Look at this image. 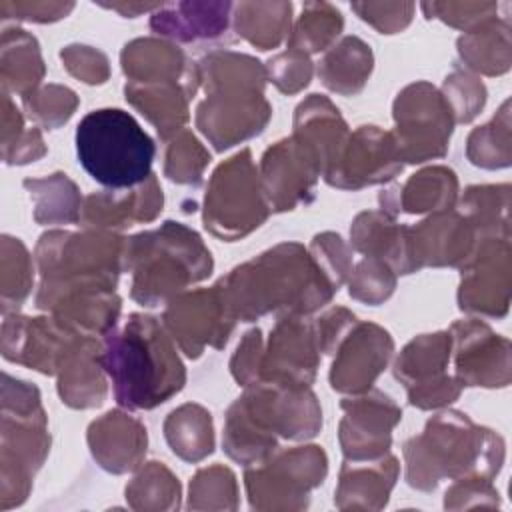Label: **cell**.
<instances>
[{
	"label": "cell",
	"instance_id": "cell-43",
	"mask_svg": "<svg viewBox=\"0 0 512 512\" xmlns=\"http://www.w3.org/2000/svg\"><path fill=\"white\" fill-rule=\"evenodd\" d=\"M466 154L480 168L496 170L510 166V100L502 102L498 114L488 124L470 132Z\"/></svg>",
	"mask_w": 512,
	"mask_h": 512
},
{
	"label": "cell",
	"instance_id": "cell-31",
	"mask_svg": "<svg viewBox=\"0 0 512 512\" xmlns=\"http://www.w3.org/2000/svg\"><path fill=\"white\" fill-rule=\"evenodd\" d=\"M350 244L356 252L384 260L396 274H412L408 256V226L384 210H368L354 218Z\"/></svg>",
	"mask_w": 512,
	"mask_h": 512
},
{
	"label": "cell",
	"instance_id": "cell-62",
	"mask_svg": "<svg viewBox=\"0 0 512 512\" xmlns=\"http://www.w3.org/2000/svg\"><path fill=\"white\" fill-rule=\"evenodd\" d=\"M24 118L10 100V94H2V150L10 148L24 134Z\"/></svg>",
	"mask_w": 512,
	"mask_h": 512
},
{
	"label": "cell",
	"instance_id": "cell-21",
	"mask_svg": "<svg viewBox=\"0 0 512 512\" xmlns=\"http://www.w3.org/2000/svg\"><path fill=\"white\" fill-rule=\"evenodd\" d=\"M74 334L78 332L60 324L54 316L26 318L6 314L0 348L6 360L50 376L58 372L64 350Z\"/></svg>",
	"mask_w": 512,
	"mask_h": 512
},
{
	"label": "cell",
	"instance_id": "cell-35",
	"mask_svg": "<svg viewBox=\"0 0 512 512\" xmlns=\"http://www.w3.org/2000/svg\"><path fill=\"white\" fill-rule=\"evenodd\" d=\"M0 76L4 92L26 96L40 86L44 78V62L38 40L22 28L2 30Z\"/></svg>",
	"mask_w": 512,
	"mask_h": 512
},
{
	"label": "cell",
	"instance_id": "cell-6",
	"mask_svg": "<svg viewBox=\"0 0 512 512\" xmlns=\"http://www.w3.org/2000/svg\"><path fill=\"white\" fill-rule=\"evenodd\" d=\"M214 260L200 234L168 220L156 230L128 238L126 270L130 296L142 306H158L212 274Z\"/></svg>",
	"mask_w": 512,
	"mask_h": 512
},
{
	"label": "cell",
	"instance_id": "cell-39",
	"mask_svg": "<svg viewBox=\"0 0 512 512\" xmlns=\"http://www.w3.org/2000/svg\"><path fill=\"white\" fill-rule=\"evenodd\" d=\"M234 30L258 50L276 48L290 32V2H240L232 12Z\"/></svg>",
	"mask_w": 512,
	"mask_h": 512
},
{
	"label": "cell",
	"instance_id": "cell-7",
	"mask_svg": "<svg viewBox=\"0 0 512 512\" xmlns=\"http://www.w3.org/2000/svg\"><path fill=\"white\" fill-rule=\"evenodd\" d=\"M76 154L96 182L108 190H124L152 176L156 144L132 114L100 108L80 120Z\"/></svg>",
	"mask_w": 512,
	"mask_h": 512
},
{
	"label": "cell",
	"instance_id": "cell-40",
	"mask_svg": "<svg viewBox=\"0 0 512 512\" xmlns=\"http://www.w3.org/2000/svg\"><path fill=\"white\" fill-rule=\"evenodd\" d=\"M458 212L474 226L478 238H510V186H468Z\"/></svg>",
	"mask_w": 512,
	"mask_h": 512
},
{
	"label": "cell",
	"instance_id": "cell-60",
	"mask_svg": "<svg viewBox=\"0 0 512 512\" xmlns=\"http://www.w3.org/2000/svg\"><path fill=\"white\" fill-rule=\"evenodd\" d=\"M358 318L338 306V308H332L328 310L326 314H322L316 322H314V330H316V338H318V346H320V352L324 354H334L338 342L342 340V336L350 330V326L356 322Z\"/></svg>",
	"mask_w": 512,
	"mask_h": 512
},
{
	"label": "cell",
	"instance_id": "cell-28",
	"mask_svg": "<svg viewBox=\"0 0 512 512\" xmlns=\"http://www.w3.org/2000/svg\"><path fill=\"white\" fill-rule=\"evenodd\" d=\"M350 132L340 110L320 94H310L294 112L292 138L302 144L318 162L320 174L336 162Z\"/></svg>",
	"mask_w": 512,
	"mask_h": 512
},
{
	"label": "cell",
	"instance_id": "cell-18",
	"mask_svg": "<svg viewBox=\"0 0 512 512\" xmlns=\"http://www.w3.org/2000/svg\"><path fill=\"white\" fill-rule=\"evenodd\" d=\"M320 364L314 322L304 316H280L262 348L258 382L310 386Z\"/></svg>",
	"mask_w": 512,
	"mask_h": 512
},
{
	"label": "cell",
	"instance_id": "cell-41",
	"mask_svg": "<svg viewBox=\"0 0 512 512\" xmlns=\"http://www.w3.org/2000/svg\"><path fill=\"white\" fill-rule=\"evenodd\" d=\"M24 188L34 202V220L38 224L80 222L82 198L76 184L62 172L46 178H26Z\"/></svg>",
	"mask_w": 512,
	"mask_h": 512
},
{
	"label": "cell",
	"instance_id": "cell-27",
	"mask_svg": "<svg viewBox=\"0 0 512 512\" xmlns=\"http://www.w3.org/2000/svg\"><path fill=\"white\" fill-rule=\"evenodd\" d=\"M234 4L230 2H176L160 4L152 12L150 28L178 42L230 40L228 28Z\"/></svg>",
	"mask_w": 512,
	"mask_h": 512
},
{
	"label": "cell",
	"instance_id": "cell-47",
	"mask_svg": "<svg viewBox=\"0 0 512 512\" xmlns=\"http://www.w3.org/2000/svg\"><path fill=\"white\" fill-rule=\"evenodd\" d=\"M28 116L40 126L54 130L70 120L78 106V96L60 84H48L22 96Z\"/></svg>",
	"mask_w": 512,
	"mask_h": 512
},
{
	"label": "cell",
	"instance_id": "cell-15",
	"mask_svg": "<svg viewBox=\"0 0 512 512\" xmlns=\"http://www.w3.org/2000/svg\"><path fill=\"white\" fill-rule=\"evenodd\" d=\"M344 416L338 428L346 460H374L390 452L392 430L402 420L400 406L380 390H366L340 402Z\"/></svg>",
	"mask_w": 512,
	"mask_h": 512
},
{
	"label": "cell",
	"instance_id": "cell-44",
	"mask_svg": "<svg viewBox=\"0 0 512 512\" xmlns=\"http://www.w3.org/2000/svg\"><path fill=\"white\" fill-rule=\"evenodd\" d=\"M126 500L134 510H174L180 506V482L162 462H148L126 486Z\"/></svg>",
	"mask_w": 512,
	"mask_h": 512
},
{
	"label": "cell",
	"instance_id": "cell-37",
	"mask_svg": "<svg viewBox=\"0 0 512 512\" xmlns=\"http://www.w3.org/2000/svg\"><path fill=\"white\" fill-rule=\"evenodd\" d=\"M452 354L450 332L422 334L410 340L394 362V376L406 388L420 386L446 374Z\"/></svg>",
	"mask_w": 512,
	"mask_h": 512
},
{
	"label": "cell",
	"instance_id": "cell-8",
	"mask_svg": "<svg viewBox=\"0 0 512 512\" xmlns=\"http://www.w3.org/2000/svg\"><path fill=\"white\" fill-rule=\"evenodd\" d=\"M50 450L46 412L34 384L2 374V510L26 500L32 478Z\"/></svg>",
	"mask_w": 512,
	"mask_h": 512
},
{
	"label": "cell",
	"instance_id": "cell-34",
	"mask_svg": "<svg viewBox=\"0 0 512 512\" xmlns=\"http://www.w3.org/2000/svg\"><path fill=\"white\" fill-rule=\"evenodd\" d=\"M374 66L370 46L358 36H346L338 44L330 46L318 66L322 84L342 96L358 94Z\"/></svg>",
	"mask_w": 512,
	"mask_h": 512
},
{
	"label": "cell",
	"instance_id": "cell-23",
	"mask_svg": "<svg viewBox=\"0 0 512 512\" xmlns=\"http://www.w3.org/2000/svg\"><path fill=\"white\" fill-rule=\"evenodd\" d=\"M162 204V188L152 174L138 186L86 196L80 210V224L84 228L116 232L134 224L152 222L162 212Z\"/></svg>",
	"mask_w": 512,
	"mask_h": 512
},
{
	"label": "cell",
	"instance_id": "cell-52",
	"mask_svg": "<svg viewBox=\"0 0 512 512\" xmlns=\"http://www.w3.org/2000/svg\"><path fill=\"white\" fill-rule=\"evenodd\" d=\"M308 250L318 268L338 290L352 272V254L344 240L334 232H322L312 238Z\"/></svg>",
	"mask_w": 512,
	"mask_h": 512
},
{
	"label": "cell",
	"instance_id": "cell-56",
	"mask_svg": "<svg viewBox=\"0 0 512 512\" xmlns=\"http://www.w3.org/2000/svg\"><path fill=\"white\" fill-rule=\"evenodd\" d=\"M498 490L486 478H460L446 490L444 508H472V506H498Z\"/></svg>",
	"mask_w": 512,
	"mask_h": 512
},
{
	"label": "cell",
	"instance_id": "cell-57",
	"mask_svg": "<svg viewBox=\"0 0 512 512\" xmlns=\"http://www.w3.org/2000/svg\"><path fill=\"white\" fill-rule=\"evenodd\" d=\"M262 348H264V344H262V330L260 328H252L250 332L244 334L242 342L238 344V348H236V352H234V356L230 360L232 376L244 388L258 382Z\"/></svg>",
	"mask_w": 512,
	"mask_h": 512
},
{
	"label": "cell",
	"instance_id": "cell-26",
	"mask_svg": "<svg viewBox=\"0 0 512 512\" xmlns=\"http://www.w3.org/2000/svg\"><path fill=\"white\" fill-rule=\"evenodd\" d=\"M148 434L144 424L120 410L94 420L88 428V446L100 468L112 474L136 470L146 454Z\"/></svg>",
	"mask_w": 512,
	"mask_h": 512
},
{
	"label": "cell",
	"instance_id": "cell-36",
	"mask_svg": "<svg viewBox=\"0 0 512 512\" xmlns=\"http://www.w3.org/2000/svg\"><path fill=\"white\" fill-rule=\"evenodd\" d=\"M458 56L474 72L498 76L508 72L512 60L510 22L496 18L458 38Z\"/></svg>",
	"mask_w": 512,
	"mask_h": 512
},
{
	"label": "cell",
	"instance_id": "cell-63",
	"mask_svg": "<svg viewBox=\"0 0 512 512\" xmlns=\"http://www.w3.org/2000/svg\"><path fill=\"white\" fill-rule=\"evenodd\" d=\"M100 6H104V8H110V10H116V12H120L122 16H130V18H134V16H138V14H142V12H152V10H158L160 8V4H132V2H128V4H100Z\"/></svg>",
	"mask_w": 512,
	"mask_h": 512
},
{
	"label": "cell",
	"instance_id": "cell-51",
	"mask_svg": "<svg viewBox=\"0 0 512 512\" xmlns=\"http://www.w3.org/2000/svg\"><path fill=\"white\" fill-rule=\"evenodd\" d=\"M426 18H438L454 28L472 32L498 18V2H422Z\"/></svg>",
	"mask_w": 512,
	"mask_h": 512
},
{
	"label": "cell",
	"instance_id": "cell-25",
	"mask_svg": "<svg viewBox=\"0 0 512 512\" xmlns=\"http://www.w3.org/2000/svg\"><path fill=\"white\" fill-rule=\"evenodd\" d=\"M102 350L94 336L74 334L58 366V394L70 408H96L106 398Z\"/></svg>",
	"mask_w": 512,
	"mask_h": 512
},
{
	"label": "cell",
	"instance_id": "cell-10",
	"mask_svg": "<svg viewBox=\"0 0 512 512\" xmlns=\"http://www.w3.org/2000/svg\"><path fill=\"white\" fill-rule=\"evenodd\" d=\"M328 472V458L320 446H296L272 452L248 464L244 484L250 506L256 510H302L310 490L320 486Z\"/></svg>",
	"mask_w": 512,
	"mask_h": 512
},
{
	"label": "cell",
	"instance_id": "cell-53",
	"mask_svg": "<svg viewBox=\"0 0 512 512\" xmlns=\"http://www.w3.org/2000/svg\"><path fill=\"white\" fill-rule=\"evenodd\" d=\"M266 78L284 94H296L312 80L314 66L308 54L298 50H286L276 54L266 64Z\"/></svg>",
	"mask_w": 512,
	"mask_h": 512
},
{
	"label": "cell",
	"instance_id": "cell-14",
	"mask_svg": "<svg viewBox=\"0 0 512 512\" xmlns=\"http://www.w3.org/2000/svg\"><path fill=\"white\" fill-rule=\"evenodd\" d=\"M460 270V310L488 318H502L510 304V238H478L472 254Z\"/></svg>",
	"mask_w": 512,
	"mask_h": 512
},
{
	"label": "cell",
	"instance_id": "cell-4",
	"mask_svg": "<svg viewBox=\"0 0 512 512\" xmlns=\"http://www.w3.org/2000/svg\"><path fill=\"white\" fill-rule=\"evenodd\" d=\"M408 486L432 492L444 478L492 480L504 462V440L468 414L446 410L426 422L422 434L402 448Z\"/></svg>",
	"mask_w": 512,
	"mask_h": 512
},
{
	"label": "cell",
	"instance_id": "cell-45",
	"mask_svg": "<svg viewBox=\"0 0 512 512\" xmlns=\"http://www.w3.org/2000/svg\"><path fill=\"white\" fill-rule=\"evenodd\" d=\"M2 312L4 316L16 312L32 290V260L26 246L12 236H2Z\"/></svg>",
	"mask_w": 512,
	"mask_h": 512
},
{
	"label": "cell",
	"instance_id": "cell-58",
	"mask_svg": "<svg viewBox=\"0 0 512 512\" xmlns=\"http://www.w3.org/2000/svg\"><path fill=\"white\" fill-rule=\"evenodd\" d=\"M462 388L464 386L458 382L456 376L442 374L440 378H434L420 386L406 388V392H408V402L412 406L420 410H434V408L452 404L460 396Z\"/></svg>",
	"mask_w": 512,
	"mask_h": 512
},
{
	"label": "cell",
	"instance_id": "cell-38",
	"mask_svg": "<svg viewBox=\"0 0 512 512\" xmlns=\"http://www.w3.org/2000/svg\"><path fill=\"white\" fill-rule=\"evenodd\" d=\"M164 438L178 458L186 462L204 460L214 452L210 412L200 404H182L164 420Z\"/></svg>",
	"mask_w": 512,
	"mask_h": 512
},
{
	"label": "cell",
	"instance_id": "cell-1",
	"mask_svg": "<svg viewBox=\"0 0 512 512\" xmlns=\"http://www.w3.org/2000/svg\"><path fill=\"white\" fill-rule=\"evenodd\" d=\"M218 286L240 322L264 314L308 316L326 306L338 292L298 242H282L236 266Z\"/></svg>",
	"mask_w": 512,
	"mask_h": 512
},
{
	"label": "cell",
	"instance_id": "cell-50",
	"mask_svg": "<svg viewBox=\"0 0 512 512\" xmlns=\"http://www.w3.org/2000/svg\"><path fill=\"white\" fill-rule=\"evenodd\" d=\"M396 288V272L378 258H364L350 272L348 294L366 304H382Z\"/></svg>",
	"mask_w": 512,
	"mask_h": 512
},
{
	"label": "cell",
	"instance_id": "cell-55",
	"mask_svg": "<svg viewBox=\"0 0 512 512\" xmlns=\"http://www.w3.org/2000/svg\"><path fill=\"white\" fill-rule=\"evenodd\" d=\"M64 68L86 84H104L110 76L108 58L86 44H70L60 50Z\"/></svg>",
	"mask_w": 512,
	"mask_h": 512
},
{
	"label": "cell",
	"instance_id": "cell-13",
	"mask_svg": "<svg viewBox=\"0 0 512 512\" xmlns=\"http://www.w3.org/2000/svg\"><path fill=\"white\" fill-rule=\"evenodd\" d=\"M270 116L272 106L264 98V88L220 86L206 92V100L198 104L196 126L222 152L260 134Z\"/></svg>",
	"mask_w": 512,
	"mask_h": 512
},
{
	"label": "cell",
	"instance_id": "cell-22",
	"mask_svg": "<svg viewBox=\"0 0 512 512\" xmlns=\"http://www.w3.org/2000/svg\"><path fill=\"white\" fill-rule=\"evenodd\" d=\"M474 226L454 208L434 212L408 226V256L412 272L424 266H462L476 246Z\"/></svg>",
	"mask_w": 512,
	"mask_h": 512
},
{
	"label": "cell",
	"instance_id": "cell-48",
	"mask_svg": "<svg viewBox=\"0 0 512 512\" xmlns=\"http://www.w3.org/2000/svg\"><path fill=\"white\" fill-rule=\"evenodd\" d=\"M440 94L450 108L454 124L474 120L486 104V86L474 74L460 68L444 78Z\"/></svg>",
	"mask_w": 512,
	"mask_h": 512
},
{
	"label": "cell",
	"instance_id": "cell-46",
	"mask_svg": "<svg viewBox=\"0 0 512 512\" xmlns=\"http://www.w3.org/2000/svg\"><path fill=\"white\" fill-rule=\"evenodd\" d=\"M210 162L208 150L196 140L190 130H180L170 140H166L164 152V174L186 186H198L204 176V168Z\"/></svg>",
	"mask_w": 512,
	"mask_h": 512
},
{
	"label": "cell",
	"instance_id": "cell-42",
	"mask_svg": "<svg viewBox=\"0 0 512 512\" xmlns=\"http://www.w3.org/2000/svg\"><path fill=\"white\" fill-rule=\"evenodd\" d=\"M344 18L340 10L328 2H306L302 14L288 34V50L316 54L336 40L342 32Z\"/></svg>",
	"mask_w": 512,
	"mask_h": 512
},
{
	"label": "cell",
	"instance_id": "cell-29",
	"mask_svg": "<svg viewBox=\"0 0 512 512\" xmlns=\"http://www.w3.org/2000/svg\"><path fill=\"white\" fill-rule=\"evenodd\" d=\"M458 198V178L446 166H430L412 174L404 184H394L380 192L378 200L384 212L396 216L442 212L454 208Z\"/></svg>",
	"mask_w": 512,
	"mask_h": 512
},
{
	"label": "cell",
	"instance_id": "cell-12",
	"mask_svg": "<svg viewBox=\"0 0 512 512\" xmlns=\"http://www.w3.org/2000/svg\"><path fill=\"white\" fill-rule=\"evenodd\" d=\"M162 324L188 358H198L206 346L220 350L228 342L236 318L216 282L168 300Z\"/></svg>",
	"mask_w": 512,
	"mask_h": 512
},
{
	"label": "cell",
	"instance_id": "cell-9",
	"mask_svg": "<svg viewBox=\"0 0 512 512\" xmlns=\"http://www.w3.org/2000/svg\"><path fill=\"white\" fill-rule=\"evenodd\" d=\"M268 214L270 206L260 174L250 148H244L214 170L204 196V228L226 242H234L262 226Z\"/></svg>",
	"mask_w": 512,
	"mask_h": 512
},
{
	"label": "cell",
	"instance_id": "cell-16",
	"mask_svg": "<svg viewBox=\"0 0 512 512\" xmlns=\"http://www.w3.org/2000/svg\"><path fill=\"white\" fill-rule=\"evenodd\" d=\"M402 166L404 162L392 132H384L378 126H360L350 132L324 180L340 190H360L392 180Z\"/></svg>",
	"mask_w": 512,
	"mask_h": 512
},
{
	"label": "cell",
	"instance_id": "cell-24",
	"mask_svg": "<svg viewBox=\"0 0 512 512\" xmlns=\"http://www.w3.org/2000/svg\"><path fill=\"white\" fill-rule=\"evenodd\" d=\"M122 70L128 82L158 84L174 82L192 96L200 86L198 64L192 62L176 44L158 38H136L120 54Z\"/></svg>",
	"mask_w": 512,
	"mask_h": 512
},
{
	"label": "cell",
	"instance_id": "cell-32",
	"mask_svg": "<svg viewBox=\"0 0 512 512\" xmlns=\"http://www.w3.org/2000/svg\"><path fill=\"white\" fill-rule=\"evenodd\" d=\"M122 310V300L116 290H72L58 296L46 312H50L66 328L98 336L114 330Z\"/></svg>",
	"mask_w": 512,
	"mask_h": 512
},
{
	"label": "cell",
	"instance_id": "cell-17",
	"mask_svg": "<svg viewBox=\"0 0 512 512\" xmlns=\"http://www.w3.org/2000/svg\"><path fill=\"white\" fill-rule=\"evenodd\" d=\"M456 378L462 386L504 388L510 384V340L476 318L450 326Z\"/></svg>",
	"mask_w": 512,
	"mask_h": 512
},
{
	"label": "cell",
	"instance_id": "cell-49",
	"mask_svg": "<svg viewBox=\"0 0 512 512\" xmlns=\"http://www.w3.org/2000/svg\"><path fill=\"white\" fill-rule=\"evenodd\" d=\"M236 478L230 468L210 466L196 472L190 482V508H236Z\"/></svg>",
	"mask_w": 512,
	"mask_h": 512
},
{
	"label": "cell",
	"instance_id": "cell-59",
	"mask_svg": "<svg viewBox=\"0 0 512 512\" xmlns=\"http://www.w3.org/2000/svg\"><path fill=\"white\" fill-rule=\"evenodd\" d=\"M74 8V2H12L2 0L0 2V16L16 18V20H28V22H56L60 18H66Z\"/></svg>",
	"mask_w": 512,
	"mask_h": 512
},
{
	"label": "cell",
	"instance_id": "cell-30",
	"mask_svg": "<svg viewBox=\"0 0 512 512\" xmlns=\"http://www.w3.org/2000/svg\"><path fill=\"white\" fill-rule=\"evenodd\" d=\"M400 464L398 460L386 452L374 460L350 462L346 460L336 488V506L340 510L348 508H364V510H380L386 506L390 490L396 484Z\"/></svg>",
	"mask_w": 512,
	"mask_h": 512
},
{
	"label": "cell",
	"instance_id": "cell-54",
	"mask_svg": "<svg viewBox=\"0 0 512 512\" xmlns=\"http://www.w3.org/2000/svg\"><path fill=\"white\" fill-rule=\"evenodd\" d=\"M350 8L380 34H396L410 24L416 6L412 2H352Z\"/></svg>",
	"mask_w": 512,
	"mask_h": 512
},
{
	"label": "cell",
	"instance_id": "cell-5",
	"mask_svg": "<svg viewBox=\"0 0 512 512\" xmlns=\"http://www.w3.org/2000/svg\"><path fill=\"white\" fill-rule=\"evenodd\" d=\"M126 244L128 238L94 228L42 234L34 250L40 272L36 308L46 310L72 290H114L118 276L126 272Z\"/></svg>",
	"mask_w": 512,
	"mask_h": 512
},
{
	"label": "cell",
	"instance_id": "cell-2",
	"mask_svg": "<svg viewBox=\"0 0 512 512\" xmlns=\"http://www.w3.org/2000/svg\"><path fill=\"white\" fill-rule=\"evenodd\" d=\"M102 366L112 378L116 402L130 410H152L186 384L172 336L150 314H130L120 330L106 334Z\"/></svg>",
	"mask_w": 512,
	"mask_h": 512
},
{
	"label": "cell",
	"instance_id": "cell-11",
	"mask_svg": "<svg viewBox=\"0 0 512 512\" xmlns=\"http://www.w3.org/2000/svg\"><path fill=\"white\" fill-rule=\"evenodd\" d=\"M392 132L402 162L420 164L442 158L454 128V118L440 90L420 80L408 84L394 100Z\"/></svg>",
	"mask_w": 512,
	"mask_h": 512
},
{
	"label": "cell",
	"instance_id": "cell-61",
	"mask_svg": "<svg viewBox=\"0 0 512 512\" xmlns=\"http://www.w3.org/2000/svg\"><path fill=\"white\" fill-rule=\"evenodd\" d=\"M46 154V146L42 142V134L36 126L26 128L24 134L6 150H2V158L6 164H28Z\"/></svg>",
	"mask_w": 512,
	"mask_h": 512
},
{
	"label": "cell",
	"instance_id": "cell-3",
	"mask_svg": "<svg viewBox=\"0 0 512 512\" xmlns=\"http://www.w3.org/2000/svg\"><path fill=\"white\" fill-rule=\"evenodd\" d=\"M322 428V410L310 386L256 382L232 402L224 422V452L252 464L278 448V438L306 440Z\"/></svg>",
	"mask_w": 512,
	"mask_h": 512
},
{
	"label": "cell",
	"instance_id": "cell-33",
	"mask_svg": "<svg viewBox=\"0 0 512 512\" xmlns=\"http://www.w3.org/2000/svg\"><path fill=\"white\" fill-rule=\"evenodd\" d=\"M126 100L140 110L158 130V136L166 142L180 130L188 120V100L192 94L174 82L158 84H134L126 82L124 86Z\"/></svg>",
	"mask_w": 512,
	"mask_h": 512
},
{
	"label": "cell",
	"instance_id": "cell-20",
	"mask_svg": "<svg viewBox=\"0 0 512 512\" xmlns=\"http://www.w3.org/2000/svg\"><path fill=\"white\" fill-rule=\"evenodd\" d=\"M318 176H322L318 162L292 136L270 146L260 162V182L272 212L310 202Z\"/></svg>",
	"mask_w": 512,
	"mask_h": 512
},
{
	"label": "cell",
	"instance_id": "cell-19",
	"mask_svg": "<svg viewBox=\"0 0 512 512\" xmlns=\"http://www.w3.org/2000/svg\"><path fill=\"white\" fill-rule=\"evenodd\" d=\"M394 352V340L378 324L356 320L334 350L330 386L360 394L372 388Z\"/></svg>",
	"mask_w": 512,
	"mask_h": 512
}]
</instances>
